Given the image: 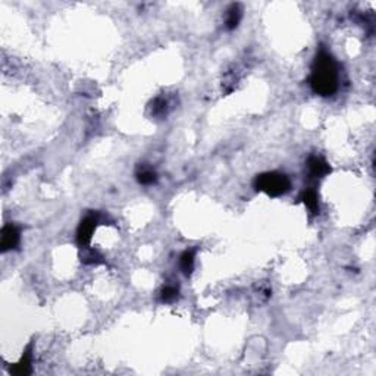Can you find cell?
<instances>
[{"label": "cell", "mask_w": 376, "mask_h": 376, "mask_svg": "<svg viewBox=\"0 0 376 376\" xmlns=\"http://www.w3.org/2000/svg\"><path fill=\"white\" fill-rule=\"evenodd\" d=\"M82 260H84L86 263H94V265H96V263H102V262H103V257L100 256L97 252H90L89 255L84 256Z\"/></svg>", "instance_id": "obj_12"}, {"label": "cell", "mask_w": 376, "mask_h": 376, "mask_svg": "<svg viewBox=\"0 0 376 376\" xmlns=\"http://www.w3.org/2000/svg\"><path fill=\"white\" fill-rule=\"evenodd\" d=\"M242 16V9L240 5H231L226 14V28L228 30H234L238 27Z\"/></svg>", "instance_id": "obj_6"}, {"label": "cell", "mask_w": 376, "mask_h": 376, "mask_svg": "<svg viewBox=\"0 0 376 376\" xmlns=\"http://www.w3.org/2000/svg\"><path fill=\"white\" fill-rule=\"evenodd\" d=\"M255 187H256V190L266 193L268 196L279 197L289 191L291 182L284 174L266 172V174L257 175L256 181H255Z\"/></svg>", "instance_id": "obj_2"}, {"label": "cell", "mask_w": 376, "mask_h": 376, "mask_svg": "<svg viewBox=\"0 0 376 376\" xmlns=\"http://www.w3.org/2000/svg\"><path fill=\"white\" fill-rule=\"evenodd\" d=\"M301 200H303V203L307 206V209L312 212L313 215H316L319 213V201H317V194L315 190H306L304 193H303V196H301Z\"/></svg>", "instance_id": "obj_8"}, {"label": "cell", "mask_w": 376, "mask_h": 376, "mask_svg": "<svg viewBox=\"0 0 376 376\" xmlns=\"http://www.w3.org/2000/svg\"><path fill=\"white\" fill-rule=\"evenodd\" d=\"M310 87L319 96L328 97L338 89V68L328 52H319L313 60Z\"/></svg>", "instance_id": "obj_1"}, {"label": "cell", "mask_w": 376, "mask_h": 376, "mask_svg": "<svg viewBox=\"0 0 376 376\" xmlns=\"http://www.w3.org/2000/svg\"><path fill=\"white\" fill-rule=\"evenodd\" d=\"M96 226H97V216L96 215H89L87 218H84L81 221V224L78 226V231H76V240H78L79 245L84 247V245L90 244Z\"/></svg>", "instance_id": "obj_3"}, {"label": "cell", "mask_w": 376, "mask_h": 376, "mask_svg": "<svg viewBox=\"0 0 376 376\" xmlns=\"http://www.w3.org/2000/svg\"><path fill=\"white\" fill-rule=\"evenodd\" d=\"M194 256H196V252L194 250H187L182 253V256L180 259V266L181 271L184 272L185 275H190L193 272L194 268Z\"/></svg>", "instance_id": "obj_9"}, {"label": "cell", "mask_w": 376, "mask_h": 376, "mask_svg": "<svg viewBox=\"0 0 376 376\" xmlns=\"http://www.w3.org/2000/svg\"><path fill=\"white\" fill-rule=\"evenodd\" d=\"M154 107H153V112L157 115V113H162V112H165L166 109V102L165 100H162V99H157L156 100V103H154Z\"/></svg>", "instance_id": "obj_13"}, {"label": "cell", "mask_w": 376, "mask_h": 376, "mask_svg": "<svg viewBox=\"0 0 376 376\" xmlns=\"http://www.w3.org/2000/svg\"><path fill=\"white\" fill-rule=\"evenodd\" d=\"M137 180H138L140 184H143V185H151V184L156 182L157 177H156V172H153L151 169L143 168L141 171L137 172Z\"/></svg>", "instance_id": "obj_10"}, {"label": "cell", "mask_w": 376, "mask_h": 376, "mask_svg": "<svg viewBox=\"0 0 376 376\" xmlns=\"http://www.w3.org/2000/svg\"><path fill=\"white\" fill-rule=\"evenodd\" d=\"M160 294H162V296H160V297H162V301L169 303V301H174L177 297H178V289H177L175 286L168 285L162 289V293H160Z\"/></svg>", "instance_id": "obj_11"}, {"label": "cell", "mask_w": 376, "mask_h": 376, "mask_svg": "<svg viewBox=\"0 0 376 376\" xmlns=\"http://www.w3.org/2000/svg\"><path fill=\"white\" fill-rule=\"evenodd\" d=\"M18 244H19V232H18V229L12 224H8V225L3 226V229H2V241H0L2 252L12 250V248H15Z\"/></svg>", "instance_id": "obj_4"}, {"label": "cell", "mask_w": 376, "mask_h": 376, "mask_svg": "<svg viewBox=\"0 0 376 376\" xmlns=\"http://www.w3.org/2000/svg\"><path fill=\"white\" fill-rule=\"evenodd\" d=\"M307 166H309V172L313 178H322L331 172L329 165L317 156H312L307 162Z\"/></svg>", "instance_id": "obj_5"}, {"label": "cell", "mask_w": 376, "mask_h": 376, "mask_svg": "<svg viewBox=\"0 0 376 376\" xmlns=\"http://www.w3.org/2000/svg\"><path fill=\"white\" fill-rule=\"evenodd\" d=\"M31 359H32V353H31V346L28 347V350L24 353L21 361L15 364V367L12 369V372L18 376H24L28 375L31 372Z\"/></svg>", "instance_id": "obj_7"}]
</instances>
